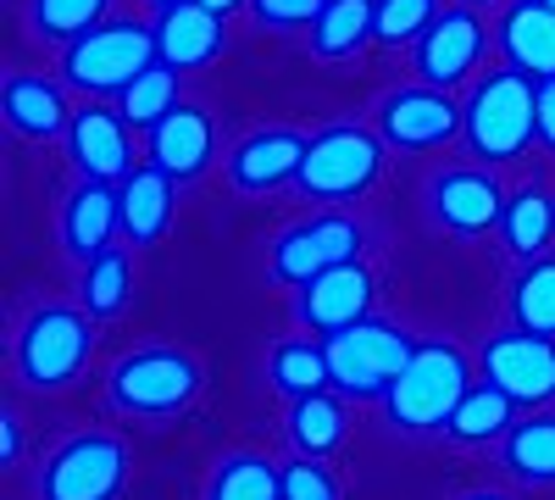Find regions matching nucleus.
Listing matches in <instances>:
<instances>
[{
	"label": "nucleus",
	"instance_id": "obj_1",
	"mask_svg": "<svg viewBox=\"0 0 555 500\" xmlns=\"http://www.w3.org/2000/svg\"><path fill=\"white\" fill-rule=\"evenodd\" d=\"M201 395H206L201 356H190L183 345H162V339L117 356L106 373V406L139 423H167L178 412H190Z\"/></svg>",
	"mask_w": 555,
	"mask_h": 500
},
{
	"label": "nucleus",
	"instance_id": "obj_2",
	"mask_svg": "<svg viewBox=\"0 0 555 500\" xmlns=\"http://www.w3.org/2000/svg\"><path fill=\"white\" fill-rule=\"evenodd\" d=\"M89 356H95V317L83 306L44 300L23 317V329L12 339V373L23 389L56 395L89 368Z\"/></svg>",
	"mask_w": 555,
	"mask_h": 500
},
{
	"label": "nucleus",
	"instance_id": "obj_3",
	"mask_svg": "<svg viewBox=\"0 0 555 500\" xmlns=\"http://www.w3.org/2000/svg\"><path fill=\"white\" fill-rule=\"evenodd\" d=\"M539 78L517 67H494L473 84L467 106H461V140L473 162H517L539 140Z\"/></svg>",
	"mask_w": 555,
	"mask_h": 500
},
{
	"label": "nucleus",
	"instance_id": "obj_4",
	"mask_svg": "<svg viewBox=\"0 0 555 500\" xmlns=\"http://www.w3.org/2000/svg\"><path fill=\"white\" fill-rule=\"evenodd\" d=\"M467 389H473L467 350L450 339H416V356L405 361L400 384L384 395V418L400 434H439Z\"/></svg>",
	"mask_w": 555,
	"mask_h": 500
},
{
	"label": "nucleus",
	"instance_id": "obj_5",
	"mask_svg": "<svg viewBox=\"0 0 555 500\" xmlns=\"http://www.w3.org/2000/svg\"><path fill=\"white\" fill-rule=\"evenodd\" d=\"M389 140L378 128H361V123H334L311 133L306 145V162H300V178L295 190L306 201H328V206H345L356 195H366L384 178V151Z\"/></svg>",
	"mask_w": 555,
	"mask_h": 500
},
{
	"label": "nucleus",
	"instance_id": "obj_6",
	"mask_svg": "<svg viewBox=\"0 0 555 500\" xmlns=\"http://www.w3.org/2000/svg\"><path fill=\"white\" fill-rule=\"evenodd\" d=\"M151 62H156V23L106 17L101 28H89L62 51V78L83 89L89 101H106V95H122Z\"/></svg>",
	"mask_w": 555,
	"mask_h": 500
},
{
	"label": "nucleus",
	"instance_id": "obj_7",
	"mask_svg": "<svg viewBox=\"0 0 555 500\" xmlns=\"http://www.w3.org/2000/svg\"><path fill=\"white\" fill-rule=\"evenodd\" d=\"M322 345H328L334 389L350 400H384L400 384L405 361L416 356V339L400 323H384V317H361V323L328 334Z\"/></svg>",
	"mask_w": 555,
	"mask_h": 500
},
{
	"label": "nucleus",
	"instance_id": "obj_8",
	"mask_svg": "<svg viewBox=\"0 0 555 500\" xmlns=\"http://www.w3.org/2000/svg\"><path fill=\"white\" fill-rule=\"evenodd\" d=\"M128 489V445L106 428H83L62 439L39 467L44 500H117Z\"/></svg>",
	"mask_w": 555,
	"mask_h": 500
},
{
	"label": "nucleus",
	"instance_id": "obj_9",
	"mask_svg": "<svg viewBox=\"0 0 555 500\" xmlns=\"http://www.w3.org/2000/svg\"><path fill=\"white\" fill-rule=\"evenodd\" d=\"M361 251H366L361 222L350 211H322V217H306V222H295V229H284L272 240L267 272H272V284L300 290V284L322 279V272H334L345 261H361Z\"/></svg>",
	"mask_w": 555,
	"mask_h": 500
},
{
	"label": "nucleus",
	"instance_id": "obj_10",
	"mask_svg": "<svg viewBox=\"0 0 555 500\" xmlns=\"http://www.w3.org/2000/svg\"><path fill=\"white\" fill-rule=\"evenodd\" d=\"M489 51V34H483V17L473 7H444L428 34L411 44V67H416V84H434V89H455V84H467L478 73Z\"/></svg>",
	"mask_w": 555,
	"mask_h": 500
},
{
	"label": "nucleus",
	"instance_id": "obj_11",
	"mask_svg": "<svg viewBox=\"0 0 555 500\" xmlns=\"http://www.w3.org/2000/svg\"><path fill=\"white\" fill-rule=\"evenodd\" d=\"M478 373L517 406H544L555 400V339H539L528 329H500L478 350Z\"/></svg>",
	"mask_w": 555,
	"mask_h": 500
},
{
	"label": "nucleus",
	"instance_id": "obj_12",
	"mask_svg": "<svg viewBox=\"0 0 555 500\" xmlns=\"http://www.w3.org/2000/svg\"><path fill=\"white\" fill-rule=\"evenodd\" d=\"M378 133L395 151H439L461 133V106L450 101V89L400 84L378 101Z\"/></svg>",
	"mask_w": 555,
	"mask_h": 500
},
{
	"label": "nucleus",
	"instance_id": "obj_13",
	"mask_svg": "<svg viewBox=\"0 0 555 500\" xmlns=\"http://www.w3.org/2000/svg\"><path fill=\"white\" fill-rule=\"evenodd\" d=\"M428 211L444 234H489L505 217V190L489 167H444L428 184Z\"/></svg>",
	"mask_w": 555,
	"mask_h": 500
},
{
	"label": "nucleus",
	"instance_id": "obj_14",
	"mask_svg": "<svg viewBox=\"0 0 555 500\" xmlns=\"http://www.w3.org/2000/svg\"><path fill=\"white\" fill-rule=\"evenodd\" d=\"M67 156L78 167V178H95V184H122L139 167L133 162V128L122 112H112L106 101H89L73 112L67 128Z\"/></svg>",
	"mask_w": 555,
	"mask_h": 500
},
{
	"label": "nucleus",
	"instance_id": "obj_15",
	"mask_svg": "<svg viewBox=\"0 0 555 500\" xmlns=\"http://www.w3.org/2000/svg\"><path fill=\"white\" fill-rule=\"evenodd\" d=\"M373 290H378L373 267H366V261H345V267H334V272H322V279L300 284L295 317H300L311 334L328 339V334L361 323V317H373Z\"/></svg>",
	"mask_w": 555,
	"mask_h": 500
},
{
	"label": "nucleus",
	"instance_id": "obj_16",
	"mask_svg": "<svg viewBox=\"0 0 555 500\" xmlns=\"http://www.w3.org/2000/svg\"><path fill=\"white\" fill-rule=\"evenodd\" d=\"M306 133L300 128H256L228 151V184L240 195H267V190H284L300 178L306 162Z\"/></svg>",
	"mask_w": 555,
	"mask_h": 500
},
{
	"label": "nucleus",
	"instance_id": "obj_17",
	"mask_svg": "<svg viewBox=\"0 0 555 500\" xmlns=\"http://www.w3.org/2000/svg\"><path fill=\"white\" fill-rule=\"evenodd\" d=\"M145 156L172 178V184H190L201 178L217 156V128H211V112L195 106V101H178L151 133H145Z\"/></svg>",
	"mask_w": 555,
	"mask_h": 500
},
{
	"label": "nucleus",
	"instance_id": "obj_18",
	"mask_svg": "<svg viewBox=\"0 0 555 500\" xmlns=\"http://www.w3.org/2000/svg\"><path fill=\"white\" fill-rule=\"evenodd\" d=\"M122 229V201L117 184H95V178H78L62 201V251L73 261H95L101 251H112V234Z\"/></svg>",
	"mask_w": 555,
	"mask_h": 500
},
{
	"label": "nucleus",
	"instance_id": "obj_19",
	"mask_svg": "<svg viewBox=\"0 0 555 500\" xmlns=\"http://www.w3.org/2000/svg\"><path fill=\"white\" fill-rule=\"evenodd\" d=\"M222 17L206 12L201 0H178V7H167L156 17V56L178 73H195V67H211L222 56Z\"/></svg>",
	"mask_w": 555,
	"mask_h": 500
},
{
	"label": "nucleus",
	"instance_id": "obj_20",
	"mask_svg": "<svg viewBox=\"0 0 555 500\" xmlns=\"http://www.w3.org/2000/svg\"><path fill=\"white\" fill-rule=\"evenodd\" d=\"M494 44L505 67L528 78H555V12L544 0H512L494 23Z\"/></svg>",
	"mask_w": 555,
	"mask_h": 500
},
{
	"label": "nucleus",
	"instance_id": "obj_21",
	"mask_svg": "<svg viewBox=\"0 0 555 500\" xmlns=\"http://www.w3.org/2000/svg\"><path fill=\"white\" fill-rule=\"evenodd\" d=\"M0 117L23 140H56V133L73 128V106L62 95V84L44 73H12L7 89H0Z\"/></svg>",
	"mask_w": 555,
	"mask_h": 500
},
{
	"label": "nucleus",
	"instance_id": "obj_22",
	"mask_svg": "<svg viewBox=\"0 0 555 500\" xmlns=\"http://www.w3.org/2000/svg\"><path fill=\"white\" fill-rule=\"evenodd\" d=\"M117 201H122V234H128L133 245H156V240L172 229L178 184H172L156 162H139L122 184H117Z\"/></svg>",
	"mask_w": 555,
	"mask_h": 500
},
{
	"label": "nucleus",
	"instance_id": "obj_23",
	"mask_svg": "<svg viewBox=\"0 0 555 500\" xmlns=\"http://www.w3.org/2000/svg\"><path fill=\"white\" fill-rule=\"evenodd\" d=\"M284 434L295 445V457H334V450L350 439V412H345V400L339 389L328 395H306V400H289V418H284Z\"/></svg>",
	"mask_w": 555,
	"mask_h": 500
},
{
	"label": "nucleus",
	"instance_id": "obj_24",
	"mask_svg": "<svg viewBox=\"0 0 555 500\" xmlns=\"http://www.w3.org/2000/svg\"><path fill=\"white\" fill-rule=\"evenodd\" d=\"M500 240L517 261H539L555 240V195L544 184H522L505 195V217H500Z\"/></svg>",
	"mask_w": 555,
	"mask_h": 500
},
{
	"label": "nucleus",
	"instance_id": "obj_25",
	"mask_svg": "<svg viewBox=\"0 0 555 500\" xmlns=\"http://www.w3.org/2000/svg\"><path fill=\"white\" fill-rule=\"evenodd\" d=\"M267 384L284 395V400L322 395V389L334 384V373H328V345H322V339H278L272 356H267Z\"/></svg>",
	"mask_w": 555,
	"mask_h": 500
},
{
	"label": "nucleus",
	"instance_id": "obj_26",
	"mask_svg": "<svg viewBox=\"0 0 555 500\" xmlns=\"http://www.w3.org/2000/svg\"><path fill=\"white\" fill-rule=\"evenodd\" d=\"M500 462L522 484H555V412L517 418L512 434L500 439Z\"/></svg>",
	"mask_w": 555,
	"mask_h": 500
},
{
	"label": "nucleus",
	"instance_id": "obj_27",
	"mask_svg": "<svg viewBox=\"0 0 555 500\" xmlns=\"http://www.w3.org/2000/svg\"><path fill=\"white\" fill-rule=\"evenodd\" d=\"M373 23H378V0H328L322 17L311 23V56H322V62L356 56L373 39Z\"/></svg>",
	"mask_w": 555,
	"mask_h": 500
},
{
	"label": "nucleus",
	"instance_id": "obj_28",
	"mask_svg": "<svg viewBox=\"0 0 555 500\" xmlns=\"http://www.w3.org/2000/svg\"><path fill=\"white\" fill-rule=\"evenodd\" d=\"M517 423V400L500 395L494 384H473L467 395H461V406L450 412L444 434L450 445H489V439H505Z\"/></svg>",
	"mask_w": 555,
	"mask_h": 500
},
{
	"label": "nucleus",
	"instance_id": "obj_29",
	"mask_svg": "<svg viewBox=\"0 0 555 500\" xmlns=\"http://www.w3.org/2000/svg\"><path fill=\"white\" fill-rule=\"evenodd\" d=\"M505 306H512V329L555 339V256L522 261V272L505 290Z\"/></svg>",
	"mask_w": 555,
	"mask_h": 500
},
{
	"label": "nucleus",
	"instance_id": "obj_30",
	"mask_svg": "<svg viewBox=\"0 0 555 500\" xmlns=\"http://www.w3.org/2000/svg\"><path fill=\"white\" fill-rule=\"evenodd\" d=\"M206 500H284V467L256 457V450H234L217 462Z\"/></svg>",
	"mask_w": 555,
	"mask_h": 500
},
{
	"label": "nucleus",
	"instance_id": "obj_31",
	"mask_svg": "<svg viewBox=\"0 0 555 500\" xmlns=\"http://www.w3.org/2000/svg\"><path fill=\"white\" fill-rule=\"evenodd\" d=\"M78 295H83V311L95 317V323H112V317H122L128 300H133V261H128L122 251H101L95 261H83Z\"/></svg>",
	"mask_w": 555,
	"mask_h": 500
},
{
	"label": "nucleus",
	"instance_id": "obj_32",
	"mask_svg": "<svg viewBox=\"0 0 555 500\" xmlns=\"http://www.w3.org/2000/svg\"><path fill=\"white\" fill-rule=\"evenodd\" d=\"M172 106H178V67H167L162 56L117 95V112L128 117V128H145V133H151Z\"/></svg>",
	"mask_w": 555,
	"mask_h": 500
},
{
	"label": "nucleus",
	"instance_id": "obj_33",
	"mask_svg": "<svg viewBox=\"0 0 555 500\" xmlns=\"http://www.w3.org/2000/svg\"><path fill=\"white\" fill-rule=\"evenodd\" d=\"M112 12V0H28V28L51 44H67L83 39L89 28H101Z\"/></svg>",
	"mask_w": 555,
	"mask_h": 500
},
{
	"label": "nucleus",
	"instance_id": "obj_34",
	"mask_svg": "<svg viewBox=\"0 0 555 500\" xmlns=\"http://www.w3.org/2000/svg\"><path fill=\"white\" fill-rule=\"evenodd\" d=\"M434 17H439V0H378L373 39L378 44H416Z\"/></svg>",
	"mask_w": 555,
	"mask_h": 500
},
{
	"label": "nucleus",
	"instance_id": "obj_35",
	"mask_svg": "<svg viewBox=\"0 0 555 500\" xmlns=\"http://www.w3.org/2000/svg\"><path fill=\"white\" fill-rule=\"evenodd\" d=\"M284 500H345V495H339V478L317 457H289L284 462Z\"/></svg>",
	"mask_w": 555,
	"mask_h": 500
},
{
	"label": "nucleus",
	"instance_id": "obj_36",
	"mask_svg": "<svg viewBox=\"0 0 555 500\" xmlns=\"http://www.w3.org/2000/svg\"><path fill=\"white\" fill-rule=\"evenodd\" d=\"M322 7H328V0H250V17L267 34H289V28H306L311 34V23L322 17Z\"/></svg>",
	"mask_w": 555,
	"mask_h": 500
},
{
	"label": "nucleus",
	"instance_id": "obj_37",
	"mask_svg": "<svg viewBox=\"0 0 555 500\" xmlns=\"http://www.w3.org/2000/svg\"><path fill=\"white\" fill-rule=\"evenodd\" d=\"M533 106H539V145H544V151H555V78H539Z\"/></svg>",
	"mask_w": 555,
	"mask_h": 500
},
{
	"label": "nucleus",
	"instance_id": "obj_38",
	"mask_svg": "<svg viewBox=\"0 0 555 500\" xmlns=\"http://www.w3.org/2000/svg\"><path fill=\"white\" fill-rule=\"evenodd\" d=\"M17 457H23V428H17V412L7 406V412H0V462L17 467Z\"/></svg>",
	"mask_w": 555,
	"mask_h": 500
},
{
	"label": "nucleus",
	"instance_id": "obj_39",
	"mask_svg": "<svg viewBox=\"0 0 555 500\" xmlns=\"http://www.w3.org/2000/svg\"><path fill=\"white\" fill-rule=\"evenodd\" d=\"M206 12H217V17H228V12H240V7H250V0H201Z\"/></svg>",
	"mask_w": 555,
	"mask_h": 500
},
{
	"label": "nucleus",
	"instance_id": "obj_40",
	"mask_svg": "<svg viewBox=\"0 0 555 500\" xmlns=\"http://www.w3.org/2000/svg\"><path fill=\"white\" fill-rule=\"evenodd\" d=\"M455 500H512V495H500V489H467V495H455Z\"/></svg>",
	"mask_w": 555,
	"mask_h": 500
},
{
	"label": "nucleus",
	"instance_id": "obj_41",
	"mask_svg": "<svg viewBox=\"0 0 555 500\" xmlns=\"http://www.w3.org/2000/svg\"><path fill=\"white\" fill-rule=\"evenodd\" d=\"M145 7H156V12H167V7H178V0H145Z\"/></svg>",
	"mask_w": 555,
	"mask_h": 500
},
{
	"label": "nucleus",
	"instance_id": "obj_42",
	"mask_svg": "<svg viewBox=\"0 0 555 500\" xmlns=\"http://www.w3.org/2000/svg\"><path fill=\"white\" fill-rule=\"evenodd\" d=\"M461 7H483V0H461Z\"/></svg>",
	"mask_w": 555,
	"mask_h": 500
},
{
	"label": "nucleus",
	"instance_id": "obj_43",
	"mask_svg": "<svg viewBox=\"0 0 555 500\" xmlns=\"http://www.w3.org/2000/svg\"><path fill=\"white\" fill-rule=\"evenodd\" d=\"M544 7H550V12H555V0H544Z\"/></svg>",
	"mask_w": 555,
	"mask_h": 500
}]
</instances>
